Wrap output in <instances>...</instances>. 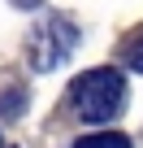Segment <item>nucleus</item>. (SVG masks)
<instances>
[{"label":"nucleus","instance_id":"f257e3e1","mask_svg":"<svg viewBox=\"0 0 143 148\" xmlns=\"http://www.w3.org/2000/svg\"><path fill=\"white\" fill-rule=\"evenodd\" d=\"M65 105L83 122H108L126 109V79L117 70H87L69 83Z\"/></svg>","mask_w":143,"mask_h":148},{"label":"nucleus","instance_id":"f03ea898","mask_svg":"<svg viewBox=\"0 0 143 148\" xmlns=\"http://www.w3.org/2000/svg\"><path fill=\"white\" fill-rule=\"evenodd\" d=\"M78 39H83V31H78V22L69 18V13H48V18H39V22L30 26V35H26V61H30V70L48 74V70L65 65L69 57H74Z\"/></svg>","mask_w":143,"mask_h":148},{"label":"nucleus","instance_id":"7ed1b4c3","mask_svg":"<svg viewBox=\"0 0 143 148\" xmlns=\"http://www.w3.org/2000/svg\"><path fill=\"white\" fill-rule=\"evenodd\" d=\"M74 148H130V139L117 131H100V135H83Z\"/></svg>","mask_w":143,"mask_h":148},{"label":"nucleus","instance_id":"20e7f679","mask_svg":"<svg viewBox=\"0 0 143 148\" xmlns=\"http://www.w3.org/2000/svg\"><path fill=\"white\" fill-rule=\"evenodd\" d=\"M22 113H26V92L9 87L5 96H0V118H22Z\"/></svg>","mask_w":143,"mask_h":148},{"label":"nucleus","instance_id":"39448f33","mask_svg":"<svg viewBox=\"0 0 143 148\" xmlns=\"http://www.w3.org/2000/svg\"><path fill=\"white\" fill-rule=\"evenodd\" d=\"M121 61H126L130 70H139V74H143V26H139V31L126 39V48H121Z\"/></svg>","mask_w":143,"mask_h":148},{"label":"nucleus","instance_id":"423d86ee","mask_svg":"<svg viewBox=\"0 0 143 148\" xmlns=\"http://www.w3.org/2000/svg\"><path fill=\"white\" fill-rule=\"evenodd\" d=\"M18 9H35V5H43V0H13Z\"/></svg>","mask_w":143,"mask_h":148},{"label":"nucleus","instance_id":"0eeeda50","mask_svg":"<svg viewBox=\"0 0 143 148\" xmlns=\"http://www.w3.org/2000/svg\"><path fill=\"white\" fill-rule=\"evenodd\" d=\"M0 148H5V139H0Z\"/></svg>","mask_w":143,"mask_h":148}]
</instances>
